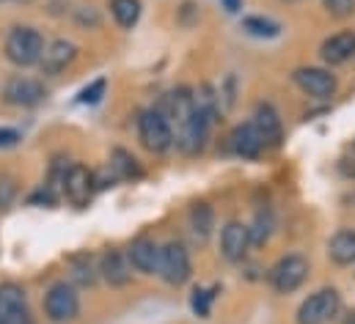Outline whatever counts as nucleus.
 Listing matches in <instances>:
<instances>
[{
    "mask_svg": "<svg viewBox=\"0 0 355 324\" xmlns=\"http://www.w3.org/2000/svg\"><path fill=\"white\" fill-rule=\"evenodd\" d=\"M44 53V39L33 28H14L6 39V58L14 66H33Z\"/></svg>",
    "mask_w": 355,
    "mask_h": 324,
    "instance_id": "nucleus-1",
    "label": "nucleus"
},
{
    "mask_svg": "<svg viewBox=\"0 0 355 324\" xmlns=\"http://www.w3.org/2000/svg\"><path fill=\"white\" fill-rule=\"evenodd\" d=\"M138 138H141L144 149H149L155 154H163L174 143V129H171L168 118L160 110H146L138 118Z\"/></svg>",
    "mask_w": 355,
    "mask_h": 324,
    "instance_id": "nucleus-2",
    "label": "nucleus"
},
{
    "mask_svg": "<svg viewBox=\"0 0 355 324\" xmlns=\"http://www.w3.org/2000/svg\"><path fill=\"white\" fill-rule=\"evenodd\" d=\"M342 308L339 291L336 289H322L317 294H311L309 300H303V305L297 308V324H328Z\"/></svg>",
    "mask_w": 355,
    "mask_h": 324,
    "instance_id": "nucleus-3",
    "label": "nucleus"
},
{
    "mask_svg": "<svg viewBox=\"0 0 355 324\" xmlns=\"http://www.w3.org/2000/svg\"><path fill=\"white\" fill-rule=\"evenodd\" d=\"M309 278V261L303 255H286L270 269V283L278 294L297 291Z\"/></svg>",
    "mask_w": 355,
    "mask_h": 324,
    "instance_id": "nucleus-4",
    "label": "nucleus"
},
{
    "mask_svg": "<svg viewBox=\"0 0 355 324\" xmlns=\"http://www.w3.org/2000/svg\"><path fill=\"white\" fill-rule=\"evenodd\" d=\"M80 311V300L75 294V289L69 283H55L47 297H44V314L47 319L55 324H64V322H72Z\"/></svg>",
    "mask_w": 355,
    "mask_h": 324,
    "instance_id": "nucleus-5",
    "label": "nucleus"
},
{
    "mask_svg": "<svg viewBox=\"0 0 355 324\" xmlns=\"http://www.w3.org/2000/svg\"><path fill=\"white\" fill-rule=\"evenodd\" d=\"M157 272H160L163 280L171 283V286H182V283L190 278V255H187L184 244L168 242L166 247H160Z\"/></svg>",
    "mask_w": 355,
    "mask_h": 324,
    "instance_id": "nucleus-6",
    "label": "nucleus"
},
{
    "mask_svg": "<svg viewBox=\"0 0 355 324\" xmlns=\"http://www.w3.org/2000/svg\"><path fill=\"white\" fill-rule=\"evenodd\" d=\"M64 195H67V201L72 204V206H89L91 195H94V190H96V184H94V173H91L86 165H72L67 173H64Z\"/></svg>",
    "mask_w": 355,
    "mask_h": 324,
    "instance_id": "nucleus-7",
    "label": "nucleus"
},
{
    "mask_svg": "<svg viewBox=\"0 0 355 324\" xmlns=\"http://www.w3.org/2000/svg\"><path fill=\"white\" fill-rule=\"evenodd\" d=\"M3 96H6V102L17 105V107H33L47 96V91L33 78H11L3 88Z\"/></svg>",
    "mask_w": 355,
    "mask_h": 324,
    "instance_id": "nucleus-8",
    "label": "nucleus"
},
{
    "mask_svg": "<svg viewBox=\"0 0 355 324\" xmlns=\"http://www.w3.org/2000/svg\"><path fill=\"white\" fill-rule=\"evenodd\" d=\"M209 124L212 121H207L204 116H198L196 110L179 124V149L182 152H187V154H198L201 149H204V143H207V135H209Z\"/></svg>",
    "mask_w": 355,
    "mask_h": 324,
    "instance_id": "nucleus-9",
    "label": "nucleus"
},
{
    "mask_svg": "<svg viewBox=\"0 0 355 324\" xmlns=\"http://www.w3.org/2000/svg\"><path fill=\"white\" fill-rule=\"evenodd\" d=\"M295 82L314 99H331L336 93V78L325 69H317V66H306V69H297L295 72Z\"/></svg>",
    "mask_w": 355,
    "mask_h": 324,
    "instance_id": "nucleus-10",
    "label": "nucleus"
},
{
    "mask_svg": "<svg viewBox=\"0 0 355 324\" xmlns=\"http://www.w3.org/2000/svg\"><path fill=\"white\" fill-rule=\"evenodd\" d=\"M0 311L6 314V319L11 324H33L25 291L17 283H3L0 286Z\"/></svg>",
    "mask_w": 355,
    "mask_h": 324,
    "instance_id": "nucleus-11",
    "label": "nucleus"
},
{
    "mask_svg": "<svg viewBox=\"0 0 355 324\" xmlns=\"http://www.w3.org/2000/svg\"><path fill=\"white\" fill-rule=\"evenodd\" d=\"M75 58H78V47H75L72 42H67V39H58V42H53V44L44 47V53H42V58H39V66H42L44 75H58V72H64Z\"/></svg>",
    "mask_w": 355,
    "mask_h": 324,
    "instance_id": "nucleus-12",
    "label": "nucleus"
},
{
    "mask_svg": "<svg viewBox=\"0 0 355 324\" xmlns=\"http://www.w3.org/2000/svg\"><path fill=\"white\" fill-rule=\"evenodd\" d=\"M251 247V237H248V226L232 220L223 226V234H220V250L229 261H243L245 253Z\"/></svg>",
    "mask_w": 355,
    "mask_h": 324,
    "instance_id": "nucleus-13",
    "label": "nucleus"
},
{
    "mask_svg": "<svg viewBox=\"0 0 355 324\" xmlns=\"http://www.w3.org/2000/svg\"><path fill=\"white\" fill-rule=\"evenodd\" d=\"M320 53H322V61L331 64V66L347 64L350 58H355V33L345 30V33H336V36L325 39Z\"/></svg>",
    "mask_w": 355,
    "mask_h": 324,
    "instance_id": "nucleus-14",
    "label": "nucleus"
},
{
    "mask_svg": "<svg viewBox=\"0 0 355 324\" xmlns=\"http://www.w3.org/2000/svg\"><path fill=\"white\" fill-rule=\"evenodd\" d=\"M127 258H130V264H132L138 272H146V275H152V272H157L160 247L152 242V240L141 237V240H135V242L130 244V253H127Z\"/></svg>",
    "mask_w": 355,
    "mask_h": 324,
    "instance_id": "nucleus-15",
    "label": "nucleus"
},
{
    "mask_svg": "<svg viewBox=\"0 0 355 324\" xmlns=\"http://www.w3.org/2000/svg\"><path fill=\"white\" fill-rule=\"evenodd\" d=\"M251 124L259 132V138H262L265 146H278V141H281V118H278V113L270 105H259L257 107Z\"/></svg>",
    "mask_w": 355,
    "mask_h": 324,
    "instance_id": "nucleus-16",
    "label": "nucleus"
},
{
    "mask_svg": "<svg viewBox=\"0 0 355 324\" xmlns=\"http://www.w3.org/2000/svg\"><path fill=\"white\" fill-rule=\"evenodd\" d=\"M99 272H102V278H105L110 286H124V283H130V278H132L130 261H127L119 250H107V253L102 255Z\"/></svg>",
    "mask_w": 355,
    "mask_h": 324,
    "instance_id": "nucleus-17",
    "label": "nucleus"
},
{
    "mask_svg": "<svg viewBox=\"0 0 355 324\" xmlns=\"http://www.w3.org/2000/svg\"><path fill=\"white\" fill-rule=\"evenodd\" d=\"M232 149H234L240 157H245V160H257V157L262 154L265 143H262L259 132L254 129V124H243V127H237V129L232 132Z\"/></svg>",
    "mask_w": 355,
    "mask_h": 324,
    "instance_id": "nucleus-18",
    "label": "nucleus"
},
{
    "mask_svg": "<svg viewBox=\"0 0 355 324\" xmlns=\"http://www.w3.org/2000/svg\"><path fill=\"white\" fill-rule=\"evenodd\" d=\"M328 255L339 267L355 264V228H345V231L334 234L331 242H328Z\"/></svg>",
    "mask_w": 355,
    "mask_h": 324,
    "instance_id": "nucleus-19",
    "label": "nucleus"
},
{
    "mask_svg": "<svg viewBox=\"0 0 355 324\" xmlns=\"http://www.w3.org/2000/svg\"><path fill=\"white\" fill-rule=\"evenodd\" d=\"M212 223H215V215H212V206L209 204H196L190 209V228L196 234V240H207L212 234Z\"/></svg>",
    "mask_w": 355,
    "mask_h": 324,
    "instance_id": "nucleus-20",
    "label": "nucleus"
},
{
    "mask_svg": "<svg viewBox=\"0 0 355 324\" xmlns=\"http://www.w3.org/2000/svg\"><path fill=\"white\" fill-rule=\"evenodd\" d=\"M110 14L119 28H132L141 19V0H110Z\"/></svg>",
    "mask_w": 355,
    "mask_h": 324,
    "instance_id": "nucleus-21",
    "label": "nucleus"
},
{
    "mask_svg": "<svg viewBox=\"0 0 355 324\" xmlns=\"http://www.w3.org/2000/svg\"><path fill=\"white\" fill-rule=\"evenodd\" d=\"M243 28L251 36H259V39H272V36L281 33V25L272 22V19H265V17H245L243 19Z\"/></svg>",
    "mask_w": 355,
    "mask_h": 324,
    "instance_id": "nucleus-22",
    "label": "nucleus"
},
{
    "mask_svg": "<svg viewBox=\"0 0 355 324\" xmlns=\"http://www.w3.org/2000/svg\"><path fill=\"white\" fill-rule=\"evenodd\" d=\"M110 170H113L119 179H132V176H141V168H138L135 157H130V154H127V152H121V149H116V152H113Z\"/></svg>",
    "mask_w": 355,
    "mask_h": 324,
    "instance_id": "nucleus-23",
    "label": "nucleus"
},
{
    "mask_svg": "<svg viewBox=\"0 0 355 324\" xmlns=\"http://www.w3.org/2000/svg\"><path fill=\"white\" fill-rule=\"evenodd\" d=\"M69 264H72V278H75L80 286H94V280H96V269H94L91 255H75Z\"/></svg>",
    "mask_w": 355,
    "mask_h": 324,
    "instance_id": "nucleus-24",
    "label": "nucleus"
},
{
    "mask_svg": "<svg viewBox=\"0 0 355 324\" xmlns=\"http://www.w3.org/2000/svg\"><path fill=\"white\" fill-rule=\"evenodd\" d=\"M105 88H107V80H105V78L94 80L91 85H86V88L78 93V102H83V105H96V102L105 96Z\"/></svg>",
    "mask_w": 355,
    "mask_h": 324,
    "instance_id": "nucleus-25",
    "label": "nucleus"
},
{
    "mask_svg": "<svg viewBox=\"0 0 355 324\" xmlns=\"http://www.w3.org/2000/svg\"><path fill=\"white\" fill-rule=\"evenodd\" d=\"M212 300H215V289H196V294H193V311L198 316H209Z\"/></svg>",
    "mask_w": 355,
    "mask_h": 324,
    "instance_id": "nucleus-26",
    "label": "nucleus"
},
{
    "mask_svg": "<svg viewBox=\"0 0 355 324\" xmlns=\"http://www.w3.org/2000/svg\"><path fill=\"white\" fill-rule=\"evenodd\" d=\"M270 226H272V220L265 217V215H259L257 217V223H254V228H248V237H251V244H262L267 240V234H270Z\"/></svg>",
    "mask_w": 355,
    "mask_h": 324,
    "instance_id": "nucleus-27",
    "label": "nucleus"
},
{
    "mask_svg": "<svg viewBox=\"0 0 355 324\" xmlns=\"http://www.w3.org/2000/svg\"><path fill=\"white\" fill-rule=\"evenodd\" d=\"M322 3H325L328 14H331V17H339V19L350 17L355 11V0H322Z\"/></svg>",
    "mask_w": 355,
    "mask_h": 324,
    "instance_id": "nucleus-28",
    "label": "nucleus"
},
{
    "mask_svg": "<svg viewBox=\"0 0 355 324\" xmlns=\"http://www.w3.org/2000/svg\"><path fill=\"white\" fill-rule=\"evenodd\" d=\"M14 195H17V187H14V181H11V179H6V176H0V209L11 206Z\"/></svg>",
    "mask_w": 355,
    "mask_h": 324,
    "instance_id": "nucleus-29",
    "label": "nucleus"
},
{
    "mask_svg": "<svg viewBox=\"0 0 355 324\" xmlns=\"http://www.w3.org/2000/svg\"><path fill=\"white\" fill-rule=\"evenodd\" d=\"M17 143H19V132L17 129H8V127H0V149L17 146Z\"/></svg>",
    "mask_w": 355,
    "mask_h": 324,
    "instance_id": "nucleus-30",
    "label": "nucleus"
},
{
    "mask_svg": "<svg viewBox=\"0 0 355 324\" xmlns=\"http://www.w3.org/2000/svg\"><path fill=\"white\" fill-rule=\"evenodd\" d=\"M31 204H44V206H53L55 204V192H53V187H42L33 198H31Z\"/></svg>",
    "mask_w": 355,
    "mask_h": 324,
    "instance_id": "nucleus-31",
    "label": "nucleus"
},
{
    "mask_svg": "<svg viewBox=\"0 0 355 324\" xmlns=\"http://www.w3.org/2000/svg\"><path fill=\"white\" fill-rule=\"evenodd\" d=\"M220 3H223V8H226V11H232V14H234V11H240V0H220Z\"/></svg>",
    "mask_w": 355,
    "mask_h": 324,
    "instance_id": "nucleus-32",
    "label": "nucleus"
},
{
    "mask_svg": "<svg viewBox=\"0 0 355 324\" xmlns=\"http://www.w3.org/2000/svg\"><path fill=\"white\" fill-rule=\"evenodd\" d=\"M0 324H11L8 319H6V314H3V311H0Z\"/></svg>",
    "mask_w": 355,
    "mask_h": 324,
    "instance_id": "nucleus-33",
    "label": "nucleus"
},
{
    "mask_svg": "<svg viewBox=\"0 0 355 324\" xmlns=\"http://www.w3.org/2000/svg\"><path fill=\"white\" fill-rule=\"evenodd\" d=\"M350 201H353V206H355V192H353V198H350Z\"/></svg>",
    "mask_w": 355,
    "mask_h": 324,
    "instance_id": "nucleus-34",
    "label": "nucleus"
}]
</instances>
